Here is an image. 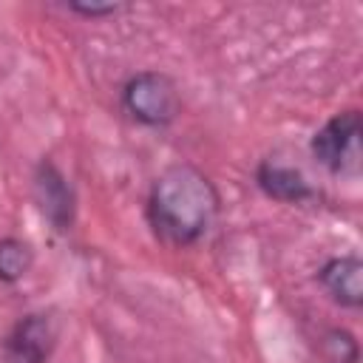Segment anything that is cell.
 I'll return each instance as SVG.
<instances>
[{"label": "cell", "mask_w": 363, "mask_h": 363, "mask_svg": "<svg viewBox=\"0 0 363 363\" xmlns=\"http://www.w3.org/2000/svg\"><path fill=\"white\" fill-rule=\"evenodd\" d=\"M221 210L216 184L193 164L164 167L147 193V224L153 235L170 247H190L201 241Z\"/></svg>", "instance_id": "1"}, {"label": "cell", "mask_w": 363, "mask_h": 363, "mask_svg": "<svg viewBox=\"0 0 363 363\" xmlns=\"http://www.w3.org/2000/svg\"><path fill=\"white\" fill-rule=\"evenodd\" d=\"M122 108L130 119L147 128H167L179 111V88L162 71H139L122 85Z\"/></svg>", "instance_id": "2"}, {"label": "cell", "mask_w": 363, "mask_h": 363, "mask_svg": "<svg viewBox=\"0 0 363 363\" xmlns=\"http://www.w3.org/2000/svg\"><path fill=\"white\" fill-rule=\"evenodd\" d=\"M360 130H363L360 111H354V108L337 111L332 119H326L315 130V136L309 142L315 162L332 173H340V176L357 173V167H360Z\"/></svg>", "instance_id": "3"}, {"label": "cell", "mask_w": 363, "mask_h": 363, "mask_svg": "<svg viewBox=\"0 0 363 363\" xmlns=\"http://www.w3.org/2000/svg\"><path fill=\"white\" fill-rule=\"evenodd\" d=\"M60 337V326L48 312H31L20 318L3 340L6 363H48Z\"/></svg>", "instance_id": "4"}, {"label": "cell", "mask_w": 363, "mask_h": 363, "mask_svg": "<svg viewBox=\"0 0 363 363\" xmlns=\"http://www.w3.org/2000/svg\"><path fill=\"white\" fill-rule=\"evenodd\" d=\"M34 199L40 213L51 221L57 233L71 230L74 213H77V196L71 182L62 176V170L48 159H43L34 170Z\"/></svg>", "instance_id": "5"}, {"label": "cell", "mask_w": 363, "mask_h": 363, "mask_svg": "<svg viewBox=\"0 0 363 363\" xmlns=\"http://www.w3.org/2000/svg\"><path fill=\"white\" fill-rule=\"evenodd\" d=\"M318 281L335 303H340L346 309H360V303H363V261L357 255L329 258L318 269Z\"/></svg>", "instance_id": "6"}, {"label": "cell", "mask_w": 363, "mask_h": 363, "mask_svg": "<svg viewBox=\"0 0 363 363\" xmlns=\"http://www.w3.org/2000/svg\"><path fill=\"white\" fill-rule=\"evenodd\" d=\"M255 184L264 196L284 201V204H303V201L315 199V190L303 179V173L289 164H281L275 159H264L255 167Z\"/></svg>", "instance_id": "7"}, {"label": "cell", "mask_w": 363, "mask_h": 363, "mask_svg": "<svg viewBox=\"0 0 363 363\" xmlns=\"http://www.w3.org/2000/svg\"><path fill=\"white\" fill-rule=\"evenodd\" d=\"M34 267V250L28 241L17 235L0 238V281L3 284H17L28 269Z\"/></svg>", "instance_id": "8"}, {"label": "cell", "mask_w": 363, "mask_h": 363, "mask_svg": "<svg viewBox=\"0 0 363 363\" xmlns=\"http://www.w3.org/2000/svg\"><path fill=\"white\" fill-rule=\"evenodd\" d=\"M323 354L326 363H357V340L346 329H329L323 335Z\"/></svg>", "instance_id": "9"}, {"label": "cell", "mask_w": 363, "mask_h": 363, "mask_svg": "<svg viewBox=\"0 0 363 363\" xmlns=\"http://www.w3.org/2000/svg\"><path fill=\"white\" fill-rule=\"evenodd\" d=\"M68 11L91 17V20H99V17H111V14L122 11V6L119 3H68Z\"/></svg>", "instance_id": "10"}]
</instances>
